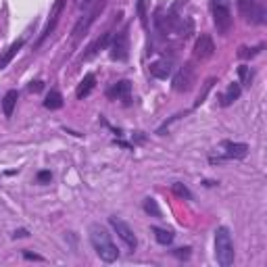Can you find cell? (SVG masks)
I'll return each instance as SVG.
<instances>
[{
  "mask_svg": "<svg viewBox=\"0 0 267 267\" xmlns=\"http://www.w3.org/2000/svg\"><path fill=\"white\" fill-rule=\"evenodd\" d=\"M88 234H90V242L96 250V255L100 257V261L105 263H115L117 257H119V250L115 246V242H113V238L109 234V230L105 225L100 223H92L90 227H88Z\"/></svg>",
  "mask_w": 267,
  "mask_h": 267,
  "instance_id": "6da1fadb",
  "label": "cell"
},
{
  "mask_svg": "<svg viewBox=\"0 0 267 267\" xmlns=\"http://www.w3.org/2000/svg\"><path fill=\"white\" fill-rule=\"evenodd\" d=\"M215 259L221 267L234 265V242L225 225L217 227V232H215Z\"/></svg>",
  "mask_w": 267,
  "mask_h": 267,
  "instance_id": "7a4b0ae2",
  "label": "cell"
},
{
  "mask_svg": "<svg viewBox=\"0 0 267 267\" xmlns=\"http://www.w3.org/2000/svg\"><path fill=\"white\" fill-rule=\"evenodd\" d=\"M211 13L213 23L221 36H227L234 25L232 19V0H211Z\"/></svg>",
  "mask_w": 267,
  "mask_h": 267,
  "instance_id": "3957f363",
  "label": "cell"
},
{
  "mask_svg": "<svg viewBox=\"0 0 267 267\" xmlns=\"http://www.w3.org/2000/svg\"><path fill=\"white\" fill-rule=\"evenodd\" d=\"M196 82V71H194V65L192 63H186L184 67H180V71H177L173 75V82H171V88L177 92V94H186L192 90V86Z\"/></svg>",
  "mask_w": 267,
  "mask_h": 267,
  "instance_id": "277c9868",
  "label": "cell"
},
{
  "mask_svg": "<svg viewBox=\"0 0 267 267\" xmlns=\"http://www.w3.org/2000/svg\"><path fill=\"white\" fill-rule=\"evenodd\" d=\"M111 59L113 61H125L130 57V28L125 25V28L113 38L111 42Z\"/></svg>",
  "mask_w": 267,
  "mask_h": 267,
  "instance_id": "5b68a950",
  "label": "cell"
},
{
  "mask_svg": "<svg viewBox=\"0 0 267 267\" xmlns=\"http://www.w3.org/2000/svg\"><path fill=\"white\" fill-rule=\"evenodd\" d=\"M236 7L248 23H265V9L257 5V0H236Z\"/></svg>",
  "mask_w": 267,
  "mask_h": 267,
  "instance_id": "8992f818",
  "label": "cell"
},
{
  "mask_svg": "<svg viewBox=\"0 0 267 267\" xmlns=\"http://www.w3.org/2000/svg\"><path fill=\"white\" fill-rule=\"evenodd\" d=\"M65 3H67V0H55V5L50 7L48 21H46V25H44V30H42L40 38H38V42H36V46H38V48H40V46L46 42V38L55 32L57 23H59V19H61V15H63V11H65Z\"/></svg>",
  "mask_w": 267,
  "mask_h": 267,
  "instance_id": "52a82bcc",
  "label": "cell"
},
{
  "mask_svg": "<svg viewBox=\"0 0 267 267\" xmlns=\"http://www.w3.org/2000/svg\"><path fill=\"white\" fill-rule=\"evenodd\" d=\"M109 223H111L113 230L117 232V236L125 242V246H128L130 250H136V246H138V238H136L134 230L130 227V223H128V221H123L121 217H117V215L109 217Z\"/></svg>",
  "mask_w": 267,
  "mask_h": 267,
  "instance_id": "ba28073f",
  "label": "cell"
},
{
  "mask_svg": "<svg viewBox=\"0 0 267 267\" xmlns=\"http://www.w3.org/2000/svg\"><path fill=\"white\" fill-rule=\"evenodd\" d=\"M221 148H223V155L221 157H211L209 159L211 163H221V161H227V159H244L248 155V144H244V142H232V140H225V142H221Z\"/></svg>",
  "mask_w": 267,
  "mask_h": 267,
  "instance_id": "9c48e42d",
  "label": "cell"
},
{
  "mask_svg": "<svg viewBox=\"0 0 267 267\" xmlns=\"http://www.w3.org/2000/svg\"><path fill=\"white\" fill-rule=\"evenodd\" d=\"M215 55V44H213V38L209 34H200L194 42V50H192V57L194 61H207Z\"/></svg>",
  "mask_w": 267,
  "mask_h": 267,
  "instance_id": "30bf717a",
  "label": "cell"
},
{
  "mask_svg": "<svg viewBox=\"0 0 267 267\" xmlns=\"http://www.w3.org/2000/svg\"><path fill=\"white\" fill-rule=\"evenodd\" d=\"M103 9H105V0H100V5H96L92 13H88V15H86L84 19H80L78 23H75V28H73V40H80L82 36H86V34H88V30H90V25L94 23V19L98 17V13L103 11Z\"/></svg>",
  "mask_w": 267,
  "mask_h": 267,
  "instance_id": "8fae6325",
  "label": "cell"
},
{
  "mask_svg": "<svg viewBox=\"0 0 267 267\" xmlns=\"http://www.w3.org/2000/svg\"><path fill=\"white\" fill-rule=\"evenodd\" d=\"M130 94H132V82H130V80H119L115 86L107 90V96H109L111 100H117V98L130 100Z\"/></svg>",
  "mask_w": 267,
  "mask_h": 267,
  "instance_id": "7c38bea8",
  "label": "cell"
},
{
  "mask_svg": "<svg viewBox=\"0 0 267 267\" xmlns=\"http://www.w3.org/2000/svg\"><path fill=\"white\" fill-rule=\"evenodd\" d=\"M148 69H150V75H152V78H157V80H167L169 75H171V63H169V61H155Z\"/></svg>",
  "mask_w": 267,
  "mask_h": 267,
  "instance_id": "4fadbf2b",
  "label": "cell"
},
{
  "mask_svg": "<svg viewBox=\"0 0 267 267\" xmlns=\"http://www.w3.org/2000/svg\"><path fill=\"white\" fill-rule=\"evenodd\" d=\"M240 94H242V88H240V84L238 82H234V84H230L227 86V90L221 94V107H230V105H234L236 100L240 98Z\"/></svg>",
  "mask_w": 267,
  "mask_h": 267,
  "instance_id": "5bb4252c",
  "label": "cell"
},
{
  "mask_svg": "<svg viewBox=\"0 0 267 267\" xmlns=\"http://www.w3.org/2000/svg\"><path fill=\"white\" fill-rule=\"evenodd\" d=\"M94 86H96V75H94V73H86L84 80H82L80 86H78V90H75V96H78L80 100L86 98L88 94L94 90Z\"/></svg>",
  "mask_w": 267,
  "mask_h": 267,
  "instance_id": "9a60e30c",
  "label": "cell"
},
{
  "mask_svg": "<svg viewBox=\"0 0 267 267\" xmlns=\"http://www.w3.org/2000/svg\"><path fill=\"white\" fill-rule=\"evenodd\" d=\"M23 44H25V40H23V38H21V40H17V42H13L7 50H5V53L3 55H0V69H5L7 65H9V63L13 61V59H15V55L19 53V50L23 48Z\"/></svg>",
  "mask_w": 267,
  "mask_h": 267,
  "instance_id": "2e32d148",
  "label": "cell"
},
{
  "mask_svg": "<svg viewBox=\"0 0 267 267\" xmlns=\"http://www.w3.org/2000/svg\"><path fill=\"white\" fill-rule=\"evenodd\" d=\"M111 38H113V32L109 30L107 34H103V36H100V38H98V40H96L90 48H88V55H86L84 59H92V57L98 53V50H105V48H107V44L111 42Z\"/></svg>",
  "mask_w": 267,
  "mask_h": 267,
  "instance_id": "e0dca14e",
  "label": "cell"
},
{
  "mask_svg": "<svg viewBox=\"0 0 267 267\" xmlns=\"http://www.w3.org/2000/svg\"><path fill=\"white\" fill-rule=\"evenodd\" d=\"M17 90H9L3 98V113H5V117H13V111H15V105H17Z\"/></svg>",
  "mask_w": 267,
  "mask_h": 267,
  "instance_id": "ac0fdd59",
  "label": "cell"
},
{
  "mask_svg": "<svg viewBox=\"0 0 267 267\" xmlns=\"http://www.w3.org/2000/svg\"><path fill=\"white\" fill-rule=\"evenodd\" d=\"M44 107H46V109H50V111H57V109H61V107H63V96H61V92H57V90H50V92L46 94Z\"/></svg>",
  "mask_w": 267,
  "mask_h": 267,
  "instance_id": "d6986e66",
  "label": "cell"
},
{
  "mask_svg": "<svg viewBox=\"0 0 267 267\" xmlns=\"http://www.w3.org/2000/svg\"><path fill=\"white\" fill-rule=\"evenodd\" d=\"M152 234H155V240L159 244L167 246L173 242V232L171 230H163V227H152Z\"/></svg>",
  "mask_w": 267,
  "mask_h": 267,
  "instance_id": "ffe728a7",
  "label": "cell"
},
{
  "mask_svg": "<svg viewBox=\"0 0 267 267\" xmlns=\"http://www.w3.org/2000/svg\"><path fill=\"white\" fill-rule=\"evenodd\" d=\"M144 211H146L148 215H152V217H161V209H159V205H157L155 198H146V200H144Z\"/></svg>",
  "mask_w": 267,
  "mask_h": 267,
  "instance_id": "44dd1931",
  "label": "cell"
},
{
  "mask_svg": "<svg viewBox=\"0 0 267 267\" xmlns=\"http://www.w3.org/2000/svg\"><path fill=\"white\" fill-rule=\"evenodd\" d=\"M171 192H173V194H177V196H182V198H186V200L192 198V192H190V190H188L184 184H180V182L171 184Z\"/></svg>",
  "mask_w": 267,
  "mask_h": 267,
  "instance_id": "7402d4cb",
  "label": "cell"
},
{
  "mask_svg": "<svg viewBox=\"0 0 267 267\" xmlns=\"http://www.w3.org/2000/svg\"><path fill=\"white\" fill-rule=\"evenodd\" d=\"M213 84H215V78H211L207 84H205V88H202V92L198 94V98H196V103H194V107H200L202 103H205V98H207V94L211 92V88H213Z\"/></svg>",
  "mask_w": 267,
  "mask_h": 267,
  "instance_id": "603a6c76",
  "label": "cell"
},
{
  "mask_svg": "<svg viewBox=\"0 0 267 267\" xmlns=\"http://www.w3.org/2000/svg\"><path fill=\"white\" fill-rule=\"evenodd\" d=\"M238 75H240V82L238 84H246L248 80H252V73H248V67L246 65L238 67Z\"/></svg>",
  "mask_w": 267,
  "mask_h": 267,
  "instance_id": "cb8c5ba5",
  "label": "cell"
},
{
  "mask_svg": "<svg viewBox=\"0 0 267 267\" xmlns=\"http://www.w3.org/2000/svg\"><path fill=\"white\" fill-rule=\"evenodd\" d=\"M138 15H140V21L146 28V0H138Z\"/></svg>",
  "mask_w": 267,
  "mask_h": 267,
  "instance_id": "d4e9b609",
  "label": "cell"
},
{
  "mask_svg": "<svg viewBox=\"0 0 267 267\" xmlns=\"http://www.w3.org/2000/svg\"><path fill=\"white\" fill-rule=\"evenodd\" d=\"M36 180H38V184H48L50 180H53V173H50V171H40L36 175Z\"/></svg>",
  "mask_w": 267,
  "mask_h": 267,
  "instance_id": "484cf974",
  "label": "cell"
},
{
  "mask_svg": "<svg viewBox=\"0 0 267 267\" xmlns=\"http://www.w3.org/2000/svg\"><path fill=\"white\" fill-rule=\"evenodd\" d=\"M173 255H175L177 259H188V257H190V246H186V248H177V250H173Z\"/></svg>",
  "mask_w": 267,
  "mask_h": 267,
  "instance_id": "4316f807",
  "label": "cell"
},
{
  "mask_svg": "<svg viewBox=\"0 0 267 267\" xmlns=\"http://www.w3.org/2000/svg\"><path fill=\"white\" fill-rule=\"evenodd\" d=\"M42 88H44V82L38 80V82H32V84L28 86V90H30V92H40Z\"/></svg>",
  "mask_w": 267,
  "mask_h": 267,
  "instance_id": "83f0119b",
  "label": "cell"
},
{
  "mask_svg": "<svg viewBox=\"0 0 267 267\" xmlns=\"http://www.w3.org/2000/svg\"><path fill=\"white\" fill-rule=\"evenodd\" d=\"M23 257L28 259V261H44L40 255H36V252H30V250H25V252H23Z\"/></svg>",
  "mask_w": 267,
  "mask_h": 267,
  "instance_id": "f1b7e54d",
  "label": "cell"
},
{
  "mask_svg": "<svg viewBox=\"0 0 267 267\" xmlns=\"http://www.w3.org/2000/svg\"><path fill=\"white\" fill-rule=\"evenodd\" d=\"M13 236H15V238H25V236H30V232L21 227V230H15V234H13Z\"/></svg>",
  "mask_w": 267,
  "mask_h": 267,
  "instance_id": "f546056e",
  "label": "cell"
},
{
  "mask_svg": "<svg viewBox=\"0 0 267 267\" xmlns=\"http://www.w3.org/2000/svg\"><path fill=\"white\" fill-rule=\"evenodd\" d=\"M92 3V0H84V5H90Z\"/></svg>",
  "mask_w": 267,
  "mask_h": 267,
  "instance_id": "4dcf8cb0",
  "label": "cell"
}]
</instances>
